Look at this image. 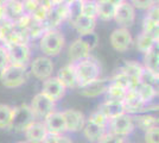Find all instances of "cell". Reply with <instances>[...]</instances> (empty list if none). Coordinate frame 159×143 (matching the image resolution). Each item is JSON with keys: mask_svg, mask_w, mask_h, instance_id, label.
I'll return each instance as SVG.
<instances>
[{"mask_svg": "<svg viewBox=\"0 0 159 143\" xmlns=\"http://www.w3.org/2000/svg\"><path fill=\"white\" fill-rule=\"evenodd\" d=\"M74 26V29L77 31V34H80V36H83L89 32H93L96 26V19L95 18H89L86 16H80L77 19H75L71 24Z\"/></svg>", "mask_w": 159, "mask_h": 143, "instance_id": "22", "label": "cell"}, {"mask_svg": "<svg viewBox=\"0 0 159 143\" xmlns=\"http://www.w3.org/2000/svg\"><path fill=\"white\" fill-rule=\"evenodd\" d=\"M133 121H134V126H138L144 132L154 126H158V118L147 113H138L137 116H133Z\"/></svg>", "mask_w": 159, "mask_h": 143, "instance_id": "23", "label": "cell"}, {"mask_svg": "<svg viewBox=\"0 0 159 143\" xmlns=\"http://www.w3.org/2000/svg\"><path fill=\"white\" fill-rule=\"evenodd\" d=\"M64 122H66V131L69 132H79L83 129L84 123H86V118L83 116L82 112H80L77 110L69 109L62 112Z\"/></svg>", "mask_w": 159, "mask_h": 143, "instance_id": "14", "label": "cell"}, {"mask_svg": "<svg viewBox=\"0 0 159 143\" xmlns=\"http://www.w3.org/2000/svg\"><path fill=\"white\" fill-rule=\"evenodd\" d=\"M83 41L86 42V44L88 47L90 48V50H93L95 48L98 47V43H99V37H98V35L95 34V32H89V34H86L83 35V36H80Z\"/></svg>", "mask_w": 159, "mask_h": 143, "instance_id": "41", "label": "cell"}, {"mask_svg": "<svg viewBox=\"0 0 159 143\" xmlns=\"http://www.w3.org/2000/svg\"><path fill=\"white\" fill-rule=\"evenodd\" d=\"M96 5H98V14L96 18H100L103 21H109L114 17L115 12V5L112 4L108 0H96Z\"/></svg>", "mask_w": 159, "mask_h": 143, "instance_id": "24", "label": "cell"}, {"mask_svg": "<svg viewBox=\"0 0 159 143\" xmlns=\"http://www.w3.org/2000/svg\"><path fill=\"white\" fill-rule=\"evenodd\" d=\"M0 42L6 45L13 42H20L18 30L16 27L14 21L4 19L0 21Z\"/></svg>", "mask_w": 159, "mask_h": 143, "instance_id": "18", "label": "cell"}, {"mask_svg": "<svg viewBox=\"0 0 159 143\" xmlns=\"http://www.w3.org/2000/svg\"><path fill=\"white\" fill-rule=\"evenodd\" d=\"M57 143H73V141L69 138V137L64 136V135H61L57 140Z\"/></svg>", "mask_w": 159, "mask_h": 143, "instance_id": "47", "label": "cell"}, {"mask_svg": "<svg viewBox=\"0 0 159 143\" xmlns=\"http://www.w3.org/2000/svg\"><path fill=\"white\" fill-rule=\"evenodd\" d=\"M74 67H75L77 81H79V87L87 82L99 79L101 74V67H100L99 62L90 56L75 62Z\"/></svg>", "mask_w": 159, "mask_h": 143, "instance_id": "2", "label": "cell"}, {"mask_svg": "<svg viewBox=\"0 0 159 143\" xmlns=\"http://www.w3.org/2000/svg\"><path fill=\"white\" fill-rule=\"evenodd\" d=\"M127 89L120 87L118 85L113 83L109 81V85L107 86L106 91H105V97L107 100H118V102H122L124 97L126 94Z\"/></svg>", "mask_w": 159, "mask_h": 143, "instance_id": "30", "label": "cell"}, {"mask_svg": "<svg viewBox=\"0 0 159 143\" xmlns=\"http://www.w3.org/2000/svg\"><path fill=\"white\" fill-rule=\"evenodd\" d=\"M4 6H5V19H8V21H17L20 16L25 13L23 4L16 0H10Z\"/></svg>", "mask_w": 159, "mask_h": 143, "instance_id": "27", "label": "cell"}, {"mask_svg": "<svg viewBox=\"0 0 159 143\" xmlns=\"http://www.w3.org/2000/svg\"><path fill=\"white\" fill-rule=\"evenodd\" d=\"M33 121H36V117L31 106L27 104H21L19 106L12 107V118L8 129L14 130L17 132H24V130Z\"/></svg>", "mask_w": 159, "mask_h": 143, "instance_id": "4", "label": "cell"}, {"mask_svg": "<svg viewBox=\"0 0 159 143\" xmlns=\"http://www.w3.org/2000/svg\"><path fill=\"white\" fill-rule=\"evenodd\" d=\"M45 32V26L42 21H37L33 19L31 25L27 27V35L30 40H36V38H40V36Z\"/></svg>", "mask_w": 159, "mask_h": 143, "instance_id": "37", "label": "cell"}, {"mask_svg": "<svg viewBox=\"0 0 159 143\" xmlns=\"http://www.w3.org/2000/svg\"><path fill=\"white\" fill-rule=\"evenodd\" d=\"M96 143H125V137L119 136L112 131H106Z\"/></svg>", "mask_w": 159, "mask_h": 143, "instance_id": "38", "label": "cell"}, {"mask_svg": "<svg viewBox=\"0 0 159 143\" xmlns=\"http://www.w3.org/2000/svg\"><path fill=\"white\" fill-rule=\"evenodd\" d=\"M145 143H159V128L154 126L145 131Z\"/></svg>", "mask_w": 159, "mask_h": 143, "instance_id": "43", "label": "cell"}, {"mask_svg": "<svg viewBox=\"0 0 159 143\" xmlns=\"http://www.w3.org/2000/svg\"><path fill=\"white\" fill-rule=\"evenodd\" d=\"M109 81L113 82V83H115V85H118L120 87H122V88L127 89V91H128V89H133L138 85V83H134V82H133L125 73H122L120 69H119V72H116L115 74L113 75V78Z\"/></svg>", "mask_w": 159, "mask_h": 143, "instance_id": "31", "label": "cell"}, {"mask_svg": "<svg viewBox=\"0 0 159 143\" xmlns=\"http://www.w3.org/2000/svg\"><path fill=\"white\" fill-rule=\"evenodd\" d=\"M16 1H19V2H21V4H23V1H24V0H16Z\"/></svg>", "mask_w": 159, "mask_h": 143, "instance_id": "52", "label": "cell"}, {"mask_svg": "<svg viewBox=\"0 0 159 143\" xmlns=\"http://www.w3.org/2000/svg\"><path fill=\"white\" fill-rule=\"evenodd\" d=\"M66 86L56 78H48L47 80L43 81V86H42V94H44L48 97L50 100L52 102H58L60 99H62L66 95Z\"/></svg>", "mask_w": 159, "mask_h": 143, "instance_id": "12", "label": "cell"}, {"mask_svg": "<svg viewBox=\"0 0 159 143\" xmlns=\"http://www.w3.org/2000/svg\"><path fill=\"white\" fill-rule=\"evenodd\" d=\"M12 118V107L6 104H0V129H8Z\"/></svg>", "mask_w": 159, "mask_h": 143, "instance_id": "34", "label": "cell"}, {"mask_svg": "<svg viewBox=\"0 0 159 143\" xmlns=\"http://www.w3.org/2000/svg\"><path fill=\"white\" fill-rule=\"evenodd\" d=\"M134 8L138 10H147L154 4H158V0H131L129 1Z\"/></svg>", "mask_w": 159, "mask_h": 143, "instance_id": "42", "label": "cell"}, {"mask_svg": "<svg viewBox=\"0 0 159 143\" xmlns=\"http://www.w3.org/2000/svg\"><path fill=\"white\" fill-rule=\"evenodd\" d=\"M108 1H111V2H112V4H114V5H115V6H116V5H119L120 2H122V1H124V0H108Z\"/></svg>", "mask_w": 159, "mask_h": 143, "instance_id": "49", "label": "cell"}, {"mask_svg": "<svg viewBox=\"0 0 159 143\" xmlns=\"http://www.w3.org/2000/svg\"><path fill=\"white\" fill-rule=\"evenodd\" d=\"M98 110L101 113H103L108 119H112L122 113H126L122 102H118V100H107L106 99L102 104H100Z\"/></svg>", "mask_w": 159, "mask_h": 143, "instance_id": "20", "label": "cell"}, {"mask_svg": "<svg viewBox=\"0 0 159 143\" xmlns=\"http://www.w3.org/2000/svg\"><path fill=\"white\" fill-rule=\"evenodd\" d=\"M109 41L113 49L119 53H125L133 44V37L127 27H118L111 34Z\"/></svg>", "mask_w": 159, "mask_h": 143, "instance_id": "11", "label": "cell"}, {"mask_svg": "<svg viewBox=\"0 0 159 143\" xmlns=\"http://www.w3.org/2000/svg\"><path fill=\"white\" fill-rule=\"evenodd\" d=\"M88 119L92 121L93 123H95V124L100 125V126H103V128H106V129L108 128V122H109V119H108L103 113H101L99 110L94 111L93 113L89 116Z\"/></svg>", "mask_w": 159, "mask_h": 143, "instance_id": "40", "label": "cell"}, {"mask_svg": "<svg viewBox=\"0 0 159 143\" xmlns=\"http://www.w3.org/2000/svg\"><path fill=\"white\" fill-rule=\"evenodd\" d=\"M159 80V74L153 73L148 69L144 68L141 74L139 76V82L140 83H145V85H150V86H157Z\"/></svg>", "mask_w": 159, "mask_h": 143, "instance_id": "36", "label": "cell"}, {"mask_svg": "<svg viewBox=\"0 0 159 143\" xmlns=\"http://www.w3.org/2000/svg\"><path fill=\"white\" fill-rule=\"evenodd\" d=\"M5 19V6L0 4V21Z\"/></svg>", "mask_w": 159, "mask_h": 143, "instance_id": "48", "label": "cell"}, {"mask_svg": "<svg viewBox=\"0 0 159 143\" xmlns=\"http://www.w3.org/2000/svg\"><path fill=\"white\" fill-rule=\"evenodd\" d=\"M43 122L45 124L48 132L50 134H55V135H63L64 132H66V122L62 112L58 111H52L51 113H49Z\"/></svg>", "mask_w": 159, "mask_h": 143, "instance_id": "15", "label": "cell"}, {"mask_svg": "<svg viewBox=\"0 0 159 143\" xmlns=\"http://www.w3.org/2000/svg\"><path fill=\"white\" fill-rule=\"evenodd\" d=\"M26 80V67H20L10 63L0 72V81L6 88H18L23 86Z\"/></svg>", "mask_w": 159, "mask_h": 143, "instance_id": "3", "label": "cell"}, {"mask_svg": "<svg viewBox=\"0 0 159 143\" xmlns=\"http://www.w3.org/2000/svg\"><path fill=\"white\" fill-rule=\"evenodd\" d=\"M90 48L86 44V42L83 41L81 37L77 38L76 41H74L68 50V56H69V60L70 63H75V62L80 61V60H83L86 57L90 56Z\"/></svg>", "mask_w": 159, "mask_h": 143, "instance_id": "17", "label": "cell"}, {"mask_svg": "<svg viewBox=\"0 0 159 143\" xmlns=\"http://www.w3.org/2000/svg\"><path fill=\"white\" fill-rule=\"evenodd\" d=\"M158 45V44H157ZM154 45L152 49H150L147 53L144 54V68L151 70L153 73L159 72V54H158V47Z\"/></svg>", "mask_w": 159, "mask_h": 143, "instance_id": "26", "label": "cell"}, {"mask_svg": "<svg viewBox=\"0 0 159 143\" xmlns=\"http://www.w3.org/2000/svg\"><path fill=\"white\" fill-rule=\"evenodd\" d=\"M122 104L125 107V112L128 115H138L151 110H158V105H151V102L145 104L143 102L134 88L127 91L122 99Z\"/></svg>", "mask_w": 159, "mask_h": 143, "instance_id": "6", "label": "cell"}, {"mask_svg": "<svg viewBox=\"0 0 159 143\" xmlns=\"http://www.w3.org/2000/svg\"><path fill=\"white\" fill-rule=\"evenodd\" d=\"M83 134H84V137L89 142L92 143H96L99 141L101 136L107 131L106 128L103 126H100L98 124L93 123L92 121L87 119L86 123H84V126H83Z\"/></svg>", "mask_w": 159, "mask_h": 143, "instance_id": "21", "label": "cell"}, {"mask_svg": "<svg viewBox=\"0 0 159 143\" xmlns=\"http://www.w3.org/2000/svg\"><path fill=\"white\" fill-rule=\"evenodd\" d=\"M7 55L11 64L20 66V67H26L27 63L31 59V50L27 43L23 42H13L6 44Z\"/></svg>", "mask_w": 159, "mask_h": 143, "instance_id": "5", "label": "cell"}, {"mask_svg": "<svg viewBox=\"0 0 159 143\" xmlns=\"http://www.w3.org/2000/svg\"><path fill=\"white\" fill-rule=\"evenodd\" d=\"M52 60L49 56H38L31 62V73L38 80H47L48 78L52 76L53 73Z\"/></svg>", "mask_w": 159, "mask_h": 143, "instance_id": "9", "label": "cell"}, {"mask_svg": "<svg viewBox=\"0 0 159 143\" xmlns=\"http://www.w3.org/2000/svg\"><path fill=\"white\" fill-rule=\"evenodd\" d=\"M113 19L120 27H128L132 26L135 21V8L132 6L131 2L124 0L119 5L115 7V12Z\"/></svg>", "mask_w": 159, "mask_h": 143, "instance_id": "8", "label": "cell"}, {"mask_svg": "<svg viewBox=\"0 0 159 143\" xmlns=\"http://www.w3.org/2000/svg\"><path fill=\"white\" fill-rule=\"evenodd\" d=\"M7 64H10V60H8L6 47L4 44H0V72L6 67Z\"/></svg>", "mask_w": 159, "mask_h": 143, "instance_id": "45", "label": "cell"}, {"mask_svg": "<svg viewBox=\"0 0 159 143\" xmlns=\"http://www.w3.org/2000/svg\"><path fill=\"white\" fill-rule=\"evenodd\" d=\"M24 134L29 143H43L48 134V130L43 121H33L24 130Z\"/></svg>", "mask_w": 159, "mask_h": 143, "instance_id": "16", "label": "cell"}, {"mask_svg": "<svg viewBox=\"0 0 159 143\" xmlns=\"http://www.w3.org/2000/svg\"><path fill=\"white\" fill-rule=\"evenodd\" d=\"M57 79L66 86V88H77L79 87V81H77L74 63H69L64 67H62L58 70Z\"/></svg>", "mask_w": 159, "mask_h": 143, "instance_id": "19", "label": "cell"}, {"mask_svg": "<svg viewBox=\"0 0 159 143\" xmlns=\"http://www.w3.org/2000/svg\"><path fill=\"white\" fill-rule=\"evenodd\" d=\"M157 44H158V41H156L153 37H151L150 35L145 34V32H143V31H141V34H139V36L135 40V47L143 54L147 53L150 49H152Z\"/></svg>", "mask_w": 159, "mask_h": 143, "instance_id": "29", "label": "cell"}, {"mask_svg": "<svg viewBox=\"0 0 159 143\" xmlns=\"http://www.w3.org/2000/svg\"><path fill=\"white\" fill-rule=\"evenodd\" d=\"M144 69V66L137 61H126L120 70L132 80L134 83H139V76Z\"/></svg>", "mask_w": 159, "mask_h": 143, "instance_id": "25", "label": "cell"}, {"mask_svg": "<svg viewBox=\"0 0 159 143\" xmlns=\"http://www.w3.org/2000/svg\"><path fill=\"white\" fill-rule=\"evenodd\" d=\"M64 44H66V38L58 29L45 30V32L40 36L39 49L43 54L49 57L57 56L62 51Z\"/></svg>", "mask_w": 159, "mask_h": 143, "instance_id": "1", "label": "cell"}, {"mask_svg": "<svg viewBox=\"0 0 159 143\" xmlns=\"http://www.w3.org/2000/svg\"><path fill=\"white\" fill-rule=\"evenodd\" d=\"M30 106H31L33 113H34L36 119H44L49 113L55 111L56 102L50 100L44 94L38 93V94H36L32 98Z\"/></svg>", "mask_w": 159, "mask_h": 143, "instance_id": "10", "label": "cell"}, {"mask_svg": "<svg viewBox=\"0 0 159 143\" xmlns=\"http://www.w3.org/2000/svg\"><path fill=\"white\" fill-rule=\"evenodd\" d=\"M81 14L96 19V14H98L96 0H82L81 1Z\"/></svg>", "mask_w": 159, "mask_h": 143, "instance_id": "33", "label": "cell"}, {"mask_svg": "<svg viewBox=\"0 0 159 143\" xmlns=\"http://www.w3.org/2000/svg\"><path fill=\"white\" fill-rule=\"evenodd\" d=\"M60 136L61 135H55V134L48 132L45 138H44V141H43V143H57V140H58Z\"/></svg>", "mask_w": 159, "mask_h": 143, "instance_id": "46", "label": "cell"}, {"mask_svg": "<svg viewBox=\"0 0 159 143\" xmlns=\"http://www.w3.org/2000/svg\"><path fill=\"white\" fill-rule=\"evenodd\" d=\"M108 128H109V131H112L119 136H128L132 134L134 128H135L133 116L128 115V113H122L115 118H112L108 122Z\"/></svg>", "mask_w": 159, "mask_h": 143, "instance_id": "7", "label": "cell"}, {"mask_svg": "<svg viewBox=\"0 0 159 143\" xmlns=\"http://www.w3.org/2000/svg\"><path fill=\"white\" fill-rule=\"evenodd\" d=\"M81 1L82 0H69L66 1V6H68V19L66 21L70 23V25L73 24L75 19H77L81 16Z\"/></svg>", "mask_w": 159, "mask_h": 143, "instance_id": "32", "label": "cell"}, {"mask_svg": "<svg viewBox=\"0 0 159 143\" xmlns=\"http://www.w3.org/2000/svg\"><path fill=\"white\" fill-rule=\"evenodd\" d=\"M17 143H29L27 141H19V142H17Z\"/></svg>", "mask_w": 159, "mask_h": 143, "instance_id": "51", "label": "cell"}, {"mask_svg": "<svg viewBox=\"0 0 159 143\" xmlns=\"http://www.w3.org/2000/svg\"><path fill=\"white\" fill-rule=\"evenodd\" d=\"M109 85V80L108 79H96L90 82H87L84 85L80 86L77 88L80 89L79 93L83 97L87 98H96L100 97L101 94L105 93L107 86Z\"/></svg>", "mask_w": 159, "mask_h": 143, "instance_id": "13", "label": "cell"}, {"mask_svg": "<svg viewBox=\"0 0 159 143\" xmlns=\"http://www.w3.org/2000/svg\"><path fill=\"white\" fill-rule=\"evenodd\" d=\"M134 89H135V92H137L138 95L140 97V99L145 102V104L152 102L153 100L156 99L157 94H158L157 88H156L154 86H150V85H145V83H140V82L134 87Z\"/></svg>", "mask_w": 159, "mask_h": 143, "instance_id": "28", "label": "cell"}, {"mask_svg": "<svg viewBox=\"0 0 159 143\" xmlns=\"http://www.w3.org/2000/svg\"><path fill=\"white\" fill-rule=\"evenodd\" d=\"M49 11H50V7L45 6V5H43V4H40L39 2V5L37 6V8H36L30 16L32 17L34 21H42V23H43V21H45V18H47Z\"/></svg>", "mask_w": 159, "mask_h": 143, "instance_id": "39", "label": "cell"}, {"mask_svg": "<svg viewBox=\"0 0 159 143\" xmlns=\"http://www.w3.org/2000/svg\"><path fill=\"white\" fill-rule=\"evenodd\" d=\"M143 32L150 35L156 41H158L159 37V21H154L151 19L144 18L143 21Z\"/></svg>", "mask_w": 159, "mask_h": 143, "instance_id": "35", "label": "cell"}, {"mask_svg": "<svg viewBox=\"0 0 159 143\" xmlns=\"http://www.w3.org/2000/svg\"><path fill=\"white\" fill-rule=\"evenodd\" d=\"M145 18L147 19H151V21H159V7L158 4H154L151 7H148L146 10V14H145Z\"/></svg>", "mask_w": 159, "mask_h": 143, "instance_id": "44", "label": "cell"}, {"mask_svg": "<svg viewBox=\"0 0 159 143\" xmlns=\"http://www.w3.org/2000/svg\"><path fill=\"white\" fill-rule=\"evenodd\" d=\"M8 1H10V0H0V4H1V5H5Z\"/></svg>", "mask_w": 159, "mask_h": 143, "instance_id": "50", "label": "cell"}]
</instances>
